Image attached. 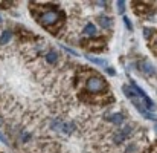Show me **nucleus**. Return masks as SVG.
Instances as JSON below:
<instances>
[{
  "mask_svg": "<svg viewBox=\"0 0 157 153\" xmlns=\"http://www.w3.org/2000/svg\"><path fill=\"white\" fill-rule=\"evenodd\" d=\"M96 5H99V6H105V5H107V3H104V2H98V3H96Z\"/></svg>",
  "mask_w": 157,
  "mask_h": 153,
  "instance_id": "20",
  "label": "nucleus"
},
{
  "mask_svg": "<svg viewBox=\"0 0 157 153\" xmlns=\"http://www.w3.org/2000/svg\"><path fill=\"white\" fill-rule=\"evenodd\" d=\"M61 126H63V121H61L59 118L53 119L52 123H51V129H52V130H61Z\"/></svg>",
  "mask_w": 157,
  "mask_h": 153,
  "instance_id": "12",
  "label": "nucleus"
},
{
  "mask_svg": "<svg viewBox=\"0 0 157 153\" xmlns=\"http://www.w3.org/2000/svg\"><path fill=\"white\" fill-rule=\"evenodd\" d=\"M61 48H63V49H64L66 52H69V54H72V55L78 57V52H76V51H73L72 48H69V46H64V45H61Z\"/></svg>",
  "mask_w": 157,
  "mask_h": 153,
  "instance_id": "16",
  "label": "nucleus"
},
{
  "mask_svg": "<svg viewBox=\"0 0 157 153\" xmlns=\"http://www.w3.org/2000/svg\"><path fill=\"white\" fill-rule=\"evenodd\" d=\"M107 121H110V123H113V124H116V126H121V124H124L125 116H124V113L117 112V113H111V115H108V116H107Z\"/></svg>",
  "mask_w": 157,
  "mask_h": 153,
  "instance_id": "5",
  "label": "nucleus"
},
{
  "mask_svg": "<svg viewBox=\"0 0 157 153\" xmlns=\"http://www.w3.org/2000/svg\"><path fill=\"white\" fill-rule=\"evenodd\" d=\"M59 20H63V12L58 11L52 5H49L48 9H41L40 14L37 15V22H38L41 26L49 28V29H51L52 26H55Z\"/></svg>",
  "mask_w": 157,
  "mask_h": 153,
  "instance_id": "1",
  "label": "nucleus"
},
{
  "mask_svg": "<svg viewBox=\"0 0 157 153\" xmlns=\"http://www.w3.org/2000/svg\"><path fill=\"white\" fill-rule=\"evenodd\" d=\"M107 89V83L99 75H92L86 81V91L89 94H101Z\"/></svg>",
  "mask_w": 157,
  "mask_h": 153,
  "instance_id": "2",
  "label": "nucleus"
},
{
  "mask_svg": "<svg viewBox=\"0 0 157 153\" xmlns=\"http://www.w3.org/2000/svg\"><path fill=\"white\" fill-rule=\"evenodd\" d=\"M139 69H140V72H142L144 75H147V77L156 75V67H154V64H153L151 61H148V60L140 61V63H139Z\"/></svg>",
  "mask_w": 157,
  "mask_h": 153,
  "instance_id": "4",
  "label": "nucleus"
},
{
  "mask_svg": "<svg viewBox=\"0 0 157 153\" xmlns=\"http://www.w3.org/2000/svg\"><path fill=\"white\" fill-rule=\"evenodd\" d=\"M144 34H145V38H147V40H150L156 32H154V29H153V28H144Z\"/></svg>",
  "mask_w": 157,
  "mask_h": 153,
  "instance_id": "14",
  "label": "nucleus"
},
{
  "mask_svg": "<svg viewBox=\"0 0 157 153\" xmlns=\"http://www.w3.org/2000/svg\"><path fill=\"white\" fill-rule=\"evenodd\" d=\"M0 23H2V17H0Z\"/></svg>",
  "mask_w": 157,
  "mask_h": 153,
  "instance_id": "21",
  "label": "nucleus"
},
{
  "mask_svg": "<svg viewBox=\"0 0 157 153\" xmlns=\"http://www.w3.org/2000/svg\"><path fill=\"white\" fill-rule=\"evenodd\" d=\"M0 141H2L3 144H8V141H6V138H5V136H3L2 133H0Z\"/></svg>",
  "mask_w": 157,
  "mask_h": 153,
  "instance_id": "19",
  "label": "nucleus"
},
{
  "mask_svg": "<svg viewBox=\"0 0 157 153\" xmlns=\"http://www.w3.org/2000/svg\"><path fill=\"white\" fill-rule=\"evenodd\" d=\"M44 60H46L48 63H51V64H55V63L58 61V54H56V51H49L46 54Z\"/></svg>",
  "mask_w": 157,
  "mask_h": 153,
  "instance_id": "10",
  "label": "nucleus"
},
{
  "mask_svg": "<svg viewBox=\"0 0 157 153\" xmlns=\"http://www.w3.org/2000/svg\"><path fill=\"white\" fill-rule=\"evenodd\" d=\"M131 132H133V127L131 126H124L122 129H119L116 133H114V136H113V143L114 144H122L130 135H131Z\"/></svg>",
  "mask_w": 157,
  "mask_h": 153,
  "instance_id": "3",
  "label": "nucleus"
},
{
  "mask_svg": "<svg viewBox=\"0 0 157 153\" xmlns=\"http://www.w3.org/2000/svg\"><path fill=\"white\" fill-rule=\"evenodd\" d=\"M86 58H87L89 61H92V63L98 64V66L107 67V61H105V60H102V58H99V57H93V55H86Z\"/></svg>",
  "mask_w": 157,
  "mask_h": 153,
  "instance_id": "9",
  "label": "nucleus"
},
{
  "mask_svg": "<svg viewBox=\"0 0 157 153\" xmlns=\"http://www.w3.org/2000/svg\"><path fill=\"white\" fill-rule=\"evenodd\" d=\"M125 6H127V5H125V2H124V0H119V2L116 3L117 12H119V14H124V12H125Z\"/></svg>",
  "mask_w": 157,
  "mask_h": 153,
  "instance_id": "13",
  "label": "nucleus"
},
{
  "mask_svg": "<svg viewBox=\"0 0 157 153\" xmlns=\"http://www.w3.org/2000/svg\"><path fill=\"white\" fill-rule=\"evenodd\" d=\"M105 72H107V74H108L110 77H114V75H116V70H114L113 67H108V66L105 67Z\"/></svg>",
  "mask_w": 157,
  "mask_h": 153,
  "instance_id": "17",
  "label": "nucleus"
},
{
  "mask_svg": "<svg viewBox=\"0 0 157 153\" xmlns=\"http://www.w3.org/2000/svg\"><path fill=\"white\" fill-rule=\"evenodd\" d=\"M96 22L104 28V29H110L111 26H113V20L108 17V15H105V14H101V15H98L96 17Z\"/></svg>",
  "mask_w": 157,
  "mask_h": 153,
  "instance_id": "6",
  "label": "nucleus"
},
{
  "mask_svg": "<svg viewBox=\"0 0 157 153\" xmlns=\"http://www.w3.org/2000/svg\"><path fill=\"white\" fill-rule=\"evenodd\" d=\"M124 23H125V28H127L130 32H133V29H134V28H133V23H131V20H130L128 17H125V15H124Z\"/></svg>",
  "mask_w": 157,
  "mask_h": 153,
  "instance_id": "15",
  "label": "nucleus"
},
{
  "mask_svg": "<svg viewBox=\"0 0 157 153\" xmlns=\"http://www.w3.org/2000/svg\"><path fill=\"white\" fill-rule=\"evenodd\" d=\"M11 38H12V32H11V31H5V32L0 35V45H6Z\"/></svg>",
  "mask_w": 157,
  "mask_h": 153,
  "instance_id": "11",
  "label": "nucleus"
},
{
  "mask_svg": "<svg viewBox=\"0 0 157 153\" xmlns=\"http://www.w3.org/2000/svg\"><path fill=\"white\" fill-rule=\"evenodd\" d=\"M75 130H76V126H75V123H73V121L63 123V126H61V132H63V133H66V135H70V133H73Z\"/></svg>",
  "mask_w": 157,
  "mask_h": 153,
  "instance_id": "8",
  "label": "nucleus"
},
{
  "mask_svg": "<svg viewBox=\"0 0 157 153\" xmlns=\"http://www.w3.org/2000/svg\"><path fill=\"white\" fill-rule=\"evenodd\" d=\"M29 138H31V135H29V133H26V132H25V133H21V143H26Z\"/></svg>",
  "mask_w": 157,
  "mask_h": 153,
  "instance_id": "18",
  "label": "nucleus"
},
{
  "mask_svg": "<svg viewBox=\"0 0 157 153\" xmlns=\"http://www.w3.org/2000/svg\"><path fill=\"white\" fill-rule=\"evenodd\" d=\"M96 32H98V29H96V25L95 23H87L84 26V29H82V34L87 35V37H95Z\"/></svg>",
  "mask_w": 157,
  "mask_h": 153,
  "instance_id": "7",
  "label": "nucleus"
}]
</instances>
